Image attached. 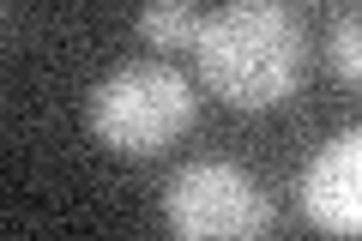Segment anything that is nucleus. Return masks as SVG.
Here are the masks:
<instances>
[{
	"label": "nucleus",
	"instance_id": "obj_3",
	"mask_svg": "<svg viewBox=\"0 0 362 241\" xmlns=\"http://www.w3.org/2000/svg\"><path fill=\"white\" fill-rule=\"evenodd\" d=\"M163 223L181 241H254L272 229V205L247 169L223 163V157H199L169 175Z\"/></svg>",
	"mask_w": 362,
	"mask_h": 241
},
{
	"label": "nucleus",
	"instance_id": "obj_4",
	"mask_svg": "<svg viewBox=\"0 0 362 241\" xmlns=\"http://www.w3.org/2000/svg\"><path fill=\"white\" fill-rule=\"evenodd\" d=\"M302 211L326 235H362V127L338 133L302 169Z\"/></svg>",
	"mask_w": 362,
	"mask_h": 241
},
{
	"label": "nucleus",
	"instance_id": "obj_1",
	"mask_svg": "<svg viewBox=\"0 0 362 241\" xmlns=\"http://www.w3.org/2000/svg\"><path fill=\"white\" fill-rule=\"evenodd\" d=\"M194 61L218 102L259 114L296 97L308 73V30L284 0H223L199 25Z\"/></svg>",
	"mask_w": 362,
	"mask_h": 241
},
{
	"label": "nucleus",
	"instance_id": "obj_2",
	"mask_svg": "<svg viewBox=\"0 0 362 241\" xmlns=\"http://www.w3.org/2000/svg\"><path fill=\"white\" fill-rule=\"evenodd\" d=\"M194 114L199 97L187 73H175L169 61H127L97 78L85 102V127L121 157H157L194 127Z\"/></svg>",
	"mask_w": 362,
	"mask_h": 241
},
{
	"label": "nucleus",
	"instance_id": "obj_6",
	"mask_svg": "<svg viewBox=\"0 0 362 241\" xmlns=\"http://www.w3.org/2000/svg\"><path fill=\"white\" fill-rule=\"evenodd\" d=\"M326 66L344 85H362V6L332 18V30H326Z\"/></svg>",
	"mask_w": 362,
	"mask_h": 241
},
{
	"label": "nucleus",
	"instance_id": "obj_5",
	"mask_svg": "<svg viewBox=\"0 0 362 241\" xmlns=\"http://www.w3.org/2000/svg\"><path fill=\"white\" fill-rule=\"evenodd\" d=\"M199 25H206V13L194 0H145L139 6V37L151 49H194Z\"/></svg>",
	"mask_w": 362,
	"mask_h": 241
}]
</instances>
